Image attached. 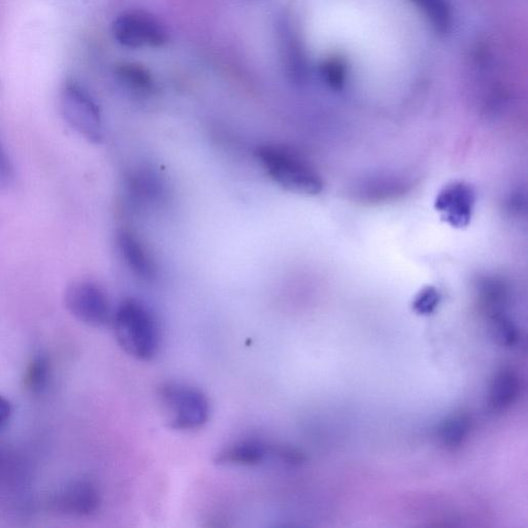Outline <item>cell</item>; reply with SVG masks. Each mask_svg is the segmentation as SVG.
<instances>
[{
    "instance_id": "ffe728a7",
    "label": "cell",
    "mask_w": 528,
    "mask_h": 528,
    "mask_svg": "<svg viewBox=\"0 0 528 528\" xmlns=\"http://www.w3.org/2000/svg\"><path fill=\"white\" fill-rule=\"evenodd\" d=\"M14 167L12 160L0 140V185H8L13 180Z\"/></svg>"
},
{
    "instance_id": "2e32d148",
    "label": "cell",
    "mask_w": 528,
    "mask_h": 528,
    "mask_svg": "<svg viewBox=\"0 0 528 528\" xmlns=\"http://www.w3.org/2000/svg\"><path fill=\"white\" fill-rule=\"evenodd\" d=\"M432 23L440 35H446L451 26V12L447 0H410Z\"/></svg>"
},
{
    "instance_id": "9c48e42d",
    "label": "cell",
    "mask_w": 528,
    "mask_h": 528,
    "mask_svg": "<svg viewBox=\"0 0 528 528\" xmlns=\"http://www.w3.org/2000/svg\"><path fill=\"white\" fill-rule=\"evenodd\" d=\"M117 247L121 258L132 274L146 282H152L157 278L156 260L134 231L121 230L117 236Z\"/></svg>"
},
{
    "instance_id": "3957f363",
    "label": "cell",
    "mask_w": 528,
    "mask_h": 528,
    "mask_svg": "<svg viewBox=\"0 0 528 528\" xmlns=\"http://www.w3.org/2000/svg\"><path fill=\"white\" fill-rule=\"evenodd\" d=\"M158 396L168 413L170 427L177 431H195L205 426L210 419V402L198 388L168 382L160 386Z\"/></svg>"
},
{
    "instance_id": "52a82bcc",
    "label": "cell",
    "mask_w": 528,
    "mask_h": 528,
    "mask_svg": "<svg viewBox=\"0 0 528 528\" xmlns=\"http://www.w3.org/2000/svg\"><path fill=\"white\" fill-rule=\"evenodd\" d=\"M102 498L97 486L85 479H78L60 487L51 497L54 512L72 517H86L101 507Z\"/></svg>"
},
{
    "instance_id": "9a60e30c",
    "label": "cell",
    "mask_w": 528,
    "mask_h": 528,
    "mask_svg": "<svg viewBox=\"0 0 528 528\" xmlns=\"http://www.w3.org/2000/svg\"><path fill=\"white\" fill-rule=\"evenodd\" d=\"M23 462L14 454L0 447V484L11 489H20L27 482Z\"/></svg>"
},
{
    "instance_id": "30bf717a",
    "label": "cell",
    "mask_w": 528,
    "mask_h": 528,
    "mask_svg": "<svg viewBox=\"0 0 528 528\" xmlns=\"http://www.w3.org/2000/svg\"><path fill=\"white\" fill-rule=\"evenodd\" d=\"M271 448L256 439H246L229 444L221 449L215 458L221 466L255 467L266 461Z\"/></svg>"
},
{
    "instance_id": "e0dca14e",
    "label": "cell",
    "mask_w": 528,
    "mask_h": 528,
    "mask_svg": "<svg viewBox=\"0 0 528 528\" xmlns=\"http://www.w3.org/2000/svg\"><path fill=\"white\" fill-rule=\"evenodd\" d=\"M470 426V418L467 415L452 417L440 428L441 440L448 446H457L467 437Z\"/></svg>"
},
{
    "instance_id": "ac0fdd59",
    "label": "cell",
    "mask_w": 528,
    "mask_h": 528,
    "mask_svg": "<svg viewBox=\"0 0 528 528\" xmlns=\"http://www.w3.org/2000/svg\"><path fill=\"white\" fill-rule=\"evenodd\" d=\"M321 77L329 88L342 90L346 82L345 64L338 59L326 61L321 66Z\"/></svg>"
},
{
    "instance_id": "5bb4252c",
    "label": "cell",
    "mask_w": 528,
    "mask_h": 528,
    "mask_svg": "<svg viewBox=\"0 0 528 528\" xmlns=\"http://www.w3.org/2000/svg\"><path fill=\"white\" fill-rule=\"evenodd\" d=\"M51 378V363L48 356L42 352L32 357L27 366L24 384L33 394L43 393Z\"/></svg>"
},
{
    "instance_id": "8fae6325",
    "label": "cell",
    "mask_w": 528,
    "mask_h": 528,
    "mask_svg": "<svg viewBox=\"0 0 528 528\" xmlns=\"http://www.w3.org/2000/svg\"><path fill=\"white\" fill-rule=\"evenodd\" d=\"M407 191V183L400 178L377 177L359 182L353 186L351 194L356 201L379 204L396 200Z\"/></svg>"
},
{
    "instance_id": "44dd1931",
    "label": "cell",
    "mask_w": 528,
    "mask_h": 528,
    "mask_svg": "<svg viewBox=\"0 0 528 528\" xmlns=\"http://www.w3.org/2000/svg\"><path fill=\"white\" fill-rule=\"evenodd\" d=\"M13 413V406L11 402L0 394V429H3L10 421Z\"/></svg>"
},
{
    "instance_id": "ba28073f",
    "label": "cell",
    "mask_w": 528,
    "mask_h": 528,
    "mask_svg": "<svg viewBox=\"0 0 528 528\" xmlns=\"http://www.w3.org/2000/svg\"><path fill=\"white\" fill-rule=\"evenodd\" d=\"M475 205V189L465 182L448 184L436 200V209L446 222L455 228H464L470 224Z\"/></svg>"
},
{
    "instance_id": "7c38bea8",
    "label": "cell",
    "mask_w": 528,
    "mask_h": 528,
    "mask_svg": "<svg viewBox=\"0 0 528 528\" xmlns=\"http://www.w3.org/2000/svg\"><path fill=\"white\" fill-rule=\"evenodd\" d=\"M115 76L119 84L131 93L144 96L154 90L151 73L139 63H119L115 69Z\"/></svg>"
},
{
    "instance_id": "6da1fadb",
    "label": "cell",
    "mask_w": 528,
    "mask_h": 528,
    "mask_svg": "<svg viewBox=\"0 0 528 528\" xmlns=\"http://www.w3.org/2000/svg\"><path fill=\"white\" fill-rule=\"evenodd\" d=\"M255 156L263 171L284 190L308 196L323 191L322 177L293 148L278 143L261 144L256 148Z\"/></svg>"
},
{
    "instance_id": "277c9868",
    "label": "cell",
    "mask_w": 528,
    "mask_h": 528,
    "mask_svg": "<svg viewBox=\"0 0 528 528\" xmlns=\"http://www.w3.org/2000/svg\"><path fill=\"white\" fill-rule=\"evenodd\" d=\"M61 115L77 135L92 144L105 137L101 108L89 91L76 81H66L60 91Z\"/></svg>"
},
{
    "instance_id": "8992f818",
    "label": "cell",
    "mask_w": 528,
    "mask_h": 528,
    "mask_svg": "<svg viewBox=\"0 0 528 528\" xmlns=\"http://www.w3.org/2000/svg\"><path fill=\"white\" fill-rule=\"evenodd\" d=\"M115 40L123 47L159 48L169 42L167 28L153 15L144 11H129L118 16L112 24Z\"/></svg>"
},
{
    "instance_id": "4fadbf2b",
    "label": "cell",
    "mask_w": 528,
    "mask_h": 528,
    "mask_svg": "<svg viewBox=\"0 0 528 528\" xmlns=\"http://www.w3.org/2000/svg\"><path fill=\"white\" fill-rule=\"evenodd\" d=\"M519 379L511 369L501 372L491 388V404L495 409L503 410L517 399Z\"/></svg>"
},
{
    "instance_id": "d6986e66",
    "label": "cell",
    "mask_w": 528,
    "mask_h": 528,
    "mask_svg": "<svg viewBox=\"0 0 528 528\" xmlns=\"http://www.w3.org/2000/svg\"><path fill=\"white\" fill-rule=\"evenodd\" d=\"M441 299V292L436 287H426L417 295L414 309L419 314H431L439 306Z\"/></svg>"
},
{
    "instance_id": "5b68a950",
    "label": "cell",
    "mask_w": 528,
    "mask_h": 528,
    "mask_svg": "<svg viewBox=\"0 0 528 528\" xmlns=\"http://www.w3.org/2000/svg\"><path fill=\"white\" fill-rule=\"evenodd\" d=\"M66 309L80 322L102 327L112 321L109 295L102 285L90 280L75 281L65 289Z\"/></svg>"
},
{
    "instance_id": "7a4b0ae2",
    "label": "cell",
    "mask_w": 528,
    "mask_h": 528,
    "mask_svg": "<svg viewBox=\"0 0 528 528\" xmlns=\"http://www.w3.org/2000/svg\"><path fill=\"white\" fill-rule=\"evenodd\" d=\"M116 340L131 357L152 360L160 349V329L153 312L136 299L123 301L112 318Z\"/></svg>"
}]
</instances>
